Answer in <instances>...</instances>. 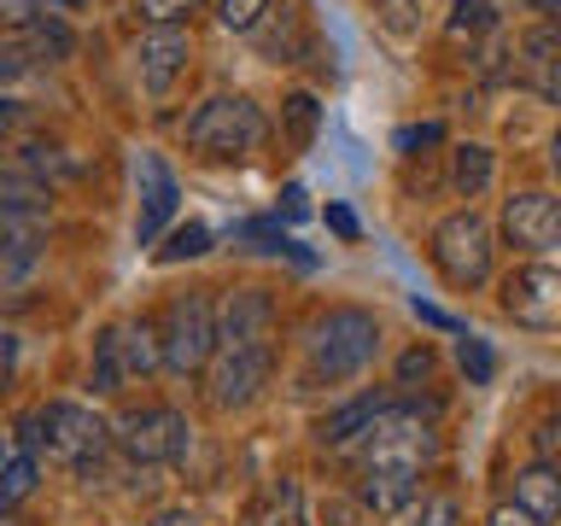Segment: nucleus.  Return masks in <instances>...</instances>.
I'll return each mask as SVG.
<instances>
[{
    "mask_svg": "<svg viewBox=\"0 0 561 526\" xmlns=\"http://www.w3.org/2000/svg\"><path fill=\"white\" fill-rule=\"evenodd\" d=\"M398 526H462V508H456L450 491H421V498L398 515Z\"/></svg>",
    "mask_w": 561,
    "mask_h": 526,
    "instance_id": "26",
    "label": "nucleus"
},
{
    "mask_svg": "<svg viewBox=\"0 0 561 526\" xmlns=\"http://www.w3.org/2000/svg\"><path fill=\"white\" fill-rule=\"evenodd\" d=\"M18 117V100H0V123H12Z\"/></svg>",
    "mask_w": 561,
    "mask_h": 526,
    "instance_id": "48",
    "label": "nucleus"
},
{
    "mask_svg": "<svg viewBox=\"0 0 561 526\" xmlns=\"http://www.w3.org/2000/svg\"><path fill=\"white\" fill-rule=\"evenodd\" d=\"M375 18L398 35V42L421 35V0H375Z\"/></svg>",
    "mask_w": 561,
    "mask_h": 526,
    "instance_id": "32",
    "label": "nucleus"
},
{
    "mask_svg": "<svg viewBox=\"0 0 561 526\" xmlns=\"http://www.w3.org/2000/svg\"><path fill=\"white\" fill-rule=\"evenodd\" d=\"M18 164H24L30 175H42V182H53V175H70V170H77V158L59 152V147H47V140H30V147L18 152Z\"/></svg>",
    "mask_w": 561,
    "mask_h": 526,
    "instance_id": "31",
    "label": "nucleus"
},
{
    "mask_svg": "<svg viewBox=\"0 0 561 526\" xmlns=\"http://www.w3.org/2000/svg\"><path fill=\"white\" fill-rule=\"evenodd\" d=\"M316 526H380L375 515H368V508L357 503V491H328L322 503H316Z\"/></svg>",
    "mask_w": 561,
    "mask_h": 526,
    "instance_id": "28",
    "label": "nucleus"
},
{
    "mask_svg": "<svg viewBox=\"0 0 561 526\" xmlns=\"http://www.w3.org/2000/svg\"><path fill=\"white\" fill-rule=\"evenodd\" d=\"M123 328V357H129V375L135 380H147L152 368H164V351H158V322L152 316H129V322H117Z\"/></svg>",
    "mask_w": 561,
    "mask_h": 526,
    "instance_id": "22",
    "label": "nucleus"
},
{
    "mask_svg": "<svg viewBox=\"0 0 561 526\" xmlns=\"http://www.w3.org/2000/svg\"><path fill=\"white\" fill-rule=\"evenodd\" d=\"M158 351H164V368L182 380L210 368V357H217V298L205 287L170 298L158 316Z\"/></svg>",
    "mask_w": 561,
    "mask_h": 526,
    "instance_id": "4",
    "label": "nucleus"
},
{
    "mask_svg": "<svg viewBox=\"0 0 561 526\" xmlns=\"http://www.w3.org/2000/svg\"><path fill=\"white\" fill-rule=\"evenodd\" d=\"M515 503L526 508V515H538L543 526H561V473L543 468V462L520 468L515 473Z\"/></svg>",
    "mask_w": 561,
    "mask_h": 526,
    "instance_id": "20",
    "label": "nucleus"
},
{
    "mask_svg": "<svg viewBox=\"0 0 561 526\" xmlns=\"http://www.w3.org/2000/svg\"><path fill=\"white\" fill-rule=\"evenodd\" d=\"M497 305L515 328L526 333H561V270L543 258H526L520 270L503 275Z\"/></svg>",
    "mask_w": 561,
    "mask_h": 526,
    "instance_id": "7",
    "label": "nucleus"
},
{
    "mask_svg": "<svg viewBox=\"0 0 561 526\" xmlns=\"http://www.w3.org/2000/svg\"><path fill=\"white\" fill-rule=\"evenodd\" d=\"M175 205H182V187H175L170 164L158 152H140V217H135V245H152L170 228Z\"/></svg>",
    "mask_w": 561,
    "mask_h": 526,
    "instance_id": "13",
    "label": "nucleus"
},
{
    "mask_svg": "<svg viewBox=\"0 0 561 526\" xmlns=\"http://www.w3.org/2000/svg\"><path fill=\"white\" fill-rule=\"evenodd\" d=\"M415 322H427V328H445V333H462V322H456L450 310H438V305H427V298H415Z\"/></svg>",
    "mask_w": 561,
    "mask_h": 526,
    "instance_id": "39",
    "label": "nucleus"
},
{
    "mask_svg": "<svg viewBox=\"0 0 561 526\" xmlns=\"http://www.w3.org/2000/svg\"><path fill=\"white\" fill-rule=\"evenodd\" d=\"M35 485H42V456L12 450L7 462H0V508H18Z\"/></svg>",
    "mask_w": 561,
    "mask_h": 526,
    "instance_id": "24",
    "label": "nucleus"
},
{
    "mask_svg": "<svg viewBox=\"0 0 561 526\" xmlns=\"http://www.w3.org/2000/svg\"><path fill=\"white\" fill-rule=\"evenodd\" d=\"M520 82L533 88L538 100L561 105V30L543 24L520 42Z\"/></svg>",
    "mask_w": 561,
    "mask_h": 526,
    "instance_id": "16",
    "label": "nucleus"
},
{
    "mask_svg": "<svg viewBox=\"0 0 561 526\" xmlns=\"http://www.w3.org/2000/svg\"><path fill=\"white\" fill-rule=\"evenodd\" d=\"M0 462H7V450H0Z\"/></svg>",
    "mask_w": 561,
    "mask_h": 526,
    "instance_id": "49",
    "label": "nucleus"
},
{
    "mask_svg": "<svg viewBox=\"0 0 561 526\" xmlns=\"http://www.w3.org/2000/svg\"><path fill=\"white\" fill-rule=\"evenodd\" d=\"M497 235L515 245L520 258H543L561 245V193L550 187H520L503 199V217H497Z\"/></svg>",
    "mask_w": 561,
    "mask_h": 526,
    "instance_id": "9",
    "label": "nucleus"
},
{
    "mask_svg": "<svg viewBox=\"0 0 561 526\" xmlns=\"http://www.w3.org/2000/svg\"><path fill=\"white\" fill-rule=\"evenodd\" d=\"M275 380V345H217L205 368V392L217 410H245Z\"/></svg>",
    "mask_w": 561,
    "mask_h": 526,
    "instance_id": "8",
    "label": "nucleus"
},
{
    "mask_svg": "<svg viewBox=\"0 0 561 526\" xmlns=\"http://www.w3.org/2000/svg\"><path fill=\"white\" fill-rule=\"evenodd\" d=\"M112 445L129 456L135 468H164V462H182L187 445H193V427L182 410L170 403H140V410H123L112 421Z\"/></svg>",
    "mask_w": 561,
    "mask_h": 526,
    "instance_id": "6",
    "label": "nucleus"
},
{
    "mask_svg": "<svg viewBox=\"0 0 561 526\" xmlns=\"http://www.w3.org/2000/svg\"><path fill=\"white\" fill-rule=\"evenodd\" d=\"M88 0H47V12H82Z\"/></svg>",
    "mask_w": 561,
    "mask_h": 526,
    "instance_id": "47",
    "label": "nucleus"
},
{
    "mask_svg": "<svg viewBox=\"0 0 561 526\" xmlns=\"http://www.w3.org/2000/svg\"><path fill=\"white\" fill-rule=\"evenodd\" d=\"M433 368H438L433 351H427V345H410V351L398 357V386H403V392H410V386H427Z\"/></svg>",
    "mask_w": 561,
    "mask_h": 526,
    "instance_id": "35",
    "label": "nucleus"
},
{
    "mask_svg": "<svg viewBox=\"0 0 561 526\" xmlns=\"http://www.w3.org/2000/svg\"><path fill=\"white\" fill-rule=\"evenodd\" d=\"M270 12H275V0H217L222 30H234V35H257Z\"/></svg>",
    "mask_w": 561,
    "mask_h": 526,
    "instance_id": "30",
    "label": "nucleus"
},
{
    "mask_svg": "<svg viewBox=\"0 0 561 526\" xmlns=\"http://www.w3.org/2000/svg\"><path fill=\"white\" fill-rule=\"evenodd\" d=\"M328 228H333L340 240H357V217H351L345 205H328Z\"/></svg>",
    "mask_w": 561,
    "mask_h": 526,
    "instance_id": "42",
    "label": "nucleus"
},
{
    "mask_svg": "<svg viewBox=\"0 0 561 526\" xmlns=\"http://www.w3.org/2000/svg\"><path fill=\"white\" fill-rule=\"evenodd\" d=\"M53 217V182L30 175L24 164H0V222H47Z\"/></svg>",
    "mask_w": 561,
    "mask_h": 526,
    "instance_id": "14",
    "label": "nucleus"
},
{
    "mask_svg": "<svg viewBox=\"0 0 561 526\" xmlns=\"http://www.w3.org/2000/svg\"><path fill=\"white\" fill-rule=\"evenodd\" d=\"M421 491H427V485H421V468H415V462H375V456L363 462L357 503H363L375 521H398L403 508L421 498Z\"/></svg>",
    "mask_w": 561,
    "mask_h": 526,
    "instance_id": "10",
    "label": "nucleus"
},
{
    "mask_svg": "<svg viewBox=\"0 0 561 526\" xmlns=\"http://www.w3.org/2000/svg\"><path fill=\"white\" fill-rule=\"evenodd\" d=\"M270 333H275L270 287H234L217 305V345H270Z\"/></svg>",
    "mask_w": 561,
    "mask_h": 526,
    "instance_id": "11",
    "label": "nucleus"
},
{
    "mask_svg": "<svg viewBox=\"0 0 561 526\" xmlns=\"http://www.w3.org/2000/svg\"><path fill=\"white\" fill-rule=\"evenodd\" d=\"M12 363H18V340L0 333V392H7V380H12Z\"/></svg>",
    "mask_w": 561,
    "mask_h": 526,
    "instance_id": "44",
    "label": "nucleus"
},
{
    "mask_svg": "<svg viewBox=\"0 0 561 526\" xmlns=\"http://www.w3.org/2000/svg\"><path fill=\"white\" fill-rule=\"evenodd\" d=\"M280 129H287V140H293L298 152H305L310 140H316V129H322V105H316V94L298 88V94L280 100Z\"/></svg>",
    "mask_w": 561,
    "mask_h": 526,
    "instance_id": "25",
    "label": "nucleus"
},
{
    "mask_svg": "<svg viewBox=\"0 0 561 526\" xmlns=\"http://www.w3.org/2000/svg\"><path fill=\"white\" fill-rule=\"evenodd\" d=\"M18 450L47 456L94 485V473H105V456H112V427L82 403H42V410L18 415Z\"/></svg>",
    "mask_w": 561,
    "mask_h": 526,
    "instance_id": "1",
    "label": "nucleus"
},
{
    "mask_svg": "<svg viewBox=\"0 0 561 526\" xmlns=\"http://www.w3.org/2000/svg\"><path fill=\"white\" fill-rule=\"evenodd\" d=\"M485 526H543V521H538V515H526L520 503H497V508L485 515Z\"/></svg>",
    "mask_w": 561,
    "mask_h": 526,
    "instance_id": "40",
    "label": "nucleus"
},
{
    "mask_svg": "<svg viewBox=\"0 0 561 526\" xmlns=\"http://www.w3.org/2000/svg\"><path fill=\"white\" fill-rule=\"evenodd\" d=\"M47 222H0V287H24L42 270Z\"/></svg>",
    "mask_w": 561,
    "mask_h": 526,
    "instance_id": "17",
    "label": "nucleus"
},
{
    "mask_svg": "<svg viewBox=\"0 0 561 526\" xmlns=\"http://www.w3.org/2000/svg\"><path fill=\"white\" fill-rule=\"evenodd\" d=\"M147 526H199V515H193V508H158Z\"/></svg>",
    "mask_w": 561,
    "mask_h": 526,
    "instance_id": "43",
    "label": "nucleus"
},
{
    "mask_svg": "<svg viewBox=\"0 0 561 526\" xmlns=\"http://www.w3.org/2000/svg\"><path fill=\"white\" fill-rule=\"evenodd\" d=\"M135 12L147 18L152 30H175V24H187V18L199 12V0H135Z\"/></svg>",
    "mask_w": 561,
    "mask_h": 526,
    "instance_id": "34",
    "label": "nucleus"
},
{
    "mask_svg": "<svg viewBox=\"0 0 561 526\" xmlns=\"http://www.w3.org/2000/svg\"><path fill=\"white\" fill-rule=\"evenodd\" d=\"M485 35H497V7L491 0H450V18H445V42L456 47H473V42H485Z\"/></svg>",
    "mask_w": 561,
    "mask_h": 526,
    "instance_id": "23",
    "label": "nucleus"
},
{
    "mask_svg": "<svg viewBox=\"0 0 561 526\" xmlns=\"http://www.w3.org/2000/svg\"><path fill=\"white\" fill-rule=\"evenodd\" d=\"M427 258L456 293H473L491 281V270H497V228H491L473 205H462V210H450V217L433 222Z\"/></svg>",
    "mask_w": 561,
    "mask_h": 526,
    "instance_id": "3",
    "label": "nucleus"
},
{
    "mask_svg": "<svg viewBox=\"0 0 561 526\" xmlns=\"http://www.w3.org/2000/svg\"><path fill=\"white\" fill-rule=\"evenodd\" d=\"M129 357H123V328H100L94 333V363H88V386H94L100 398H117L123 386H129Z\"/></svg>",
    "mask_w": 561,
    "mask_h": 526,
    "instance_id": "19",
    "label": "nucleus"
},
{
    "mask_svg": "<svg viewBox=\"0 0 561 526\" xmlns=\"http://www.w3.org/2000/svg\"><path fill=\"white\" fill-rule=\"evenodd\" d=\"M280 210H287V222H298V217H305V187H287V193H280Z\"/></svg>",
    "mask_w": 561,
    "mask_h": 526,
    "instance_id": "45",
    "label": "nucleus"
},
{
    "mask_svg": "<svg viewBox=\"0 0 561 526\" xmlns=\"http://www.w3.org/2000/svg\"><path fill=\"white\" fill-rule=\"evenodd\" d=\"M380 322H375V310H363V305H333L328 316H316V328H310V340H305V386H345V380H357L368 363L380 357Z\"/></svg>",
    "mask_w": 561,
    "mask_h": 526,
    "instance_id": "2",
    "label": "nucleus"
},
{
    "mask_svg": "<svg viewBox=\"0 0 561 526\" xmlns=\"http://www.w3.org/2000/svg\"><path fill=\"white\" fill-rule=\"evenodd\" d=\"M205 252H210V228L182 222V228H170V245H158V263H187V258H205Z\"/></svg>",
    "mask_w": 561,
    "mask_h": 526,
    "instance_id": "29",
    "label": "nucleus"
},
{
    "mask_svg": "<svg viewBox=\"0 0 561 526\" xmlns=\"http://www.w3.org/2000/svg\"><path fill=\"white\" fill-rule=\"evenodd\" d=\"M543 158H550V175H556V182H561V129L550 135V152H543Z\"/></svg>",
    "mask_w": 561,
    "mask_h": 526,
    "instance_id": "46",
    "label": "nucleus"
},
{
    "mask_svg": "<svg viewBox=\"0 0 561 526\" xmlns=\"http://www.w3.org/2000/svg\"><path fill=\"white\" fill-rule=\"evenodd\" d=\"M193 59V35L175 24V30H147L135 47V70H140V88L147 94H170L175 82H182V70Z\"/></svg>",
    "mask_w": 561,
    "mask_h": 526,
    "instance_id": "12",
    "label": "nucleus"
},
{
    "mask_svg": "<svg viewBox=\"0 0 561 526\" xmlns=\"http://www.w3.org/2000/svg\"><path fill=\"white\" fill-rule=\"evenodd\" d=\"M245 526H305V521H298V485L293 480H275L270 498H263V508L245 515Z\"/></svg>",
    "mask_w": 561,
    "mask_h": 526,
    "instance_id": "27",
    "label": "nucleus"
},
{
    "mask_svg": "<svg viewBox=\"0 0 561 526\" xmlns=\"http://www.w3.org/2000/svg\"><path fill=\"white\" fill-rule=\"evenodd\" d=\"M491 182H497V152H491L485 140H462V147H450V187L462 193V199H485Z\"/></svg>",
    "mask_w": 561,
    "mask_h": 526,
    "instance_id": "18",
    "label": "nucleus"
},
{
    "mask_svg": "<svg viewBox=\"0 0 561 526\" xmlns=\"http://www.w3.org/2000/svg\"><path fill=\"white\" fill-rule=\"evenodd\" d=\"M18 42L30 47V59H35V65H42V59H47V65H59V59H70V53H77V30H70L59 12H42L24 35H18Z\"/></svg>",
    "mask_w": 561,
    "mask_h": 526,
    "instance_id": "21",
    "label": "nucleus"
},
{
    "mask_svg": "<svg viewBox=\"0 0 561 526\" xmlns=\"http://www.w3.org/2000/svg\"><path fill=\"white\" fill-rule=\"evenodd\" d=\"M42 12H47L42 0H0V30H7V35H24Z\"/></svg>",
    "mask_w": 561,
    "mask_h": 526,
    "instance_id": "37",
    "label": "nucleus"
},
{
    "mask_svg": "<svg viewBox=\"0 0 561 526\" xmlns=\"http://www.w3.org/2000/svg\"><path fill=\"white\" fill-rule=\"evenodd\" d=\"M263 140H270V117L245 94H217L187 117V147L205 158H240V152H257Z\"/></svg>",
    "mask_w": 561,
    "mask_h": 526,
    "instance_id": "5",
    "label": "nucleus"
},
{
    "mask_svg": "<svg viewBox=\"0 0 561 526\" xmlns=\"http://www.w3.org/2000/svg\"><path fill=\"white\" fill-rule=\"evenodd\" d=\"M438 135H445L438 123H421V129H403V135H398V147H403V152H410V147H433Z\"/></svg>",
    "mask_w": 561,
    "mask_h": 526,
    "instance_id": "41",
    "label": "nucleus"
},
{
    "mask_svg": "<svg viewBox=\"0 0 561 526\" xmlns=\"http://www.w3.org/2000/svg\"><path fill=\"white\" fill-rule=\"evenodd\" d=\"M35 59H30V47L18 42V35H0V88L18 82V77H30Z\"/></svg>",
    "mask_w": 561,
    "mask_h": 526,
    "instance_id": "36",
    "label": "nucleus"
},
{
    "mask_svg": "<svg viewBox=\"0 0 561 526\" xmlns=\"http://www.w3.org/2000/svg\"><path fill=\"white\" fill-rule=\"evenodd\" d=\"M386 392H363V398H351V403H340V410H328L322 421H316V445L322 450H345V445H363L368 438V427L380 421V410H386Z\"/></svg>",
    "mask_w": 561,
    "mask_h": 526,
    "instance_id": "15",
    "label": "nucleus"
},
{
    "mask_svg": "<svg viewBox=\"0 0 561 526\" xmlns=\"http://www.w3.org/2000/svg\"><path fill=\"white\" fill-rule=\"evenodd\" d=\"M456 363H462V375H468V386H491V375H497V357H491V345L485 340H468L456 345Z\"/></svg>",
    "mask_w": 561,
    "mask_h": 526,
    "instance_id": "33",
    "label": "nucleus"
},
{
    "mask_svg": "<svg viewBox=\"0 0 561 526\" xmlns=\"http://www.w3.org/2000/svg\"><path fill=\"white\" fill-rule=\"evenodd\" d=\"M533 450H538V462H543V468H556V473H561V415H550V421H543V427L533 433Z\"/></svg>",
    "mask_w": 561,
    "mask_h": 526,
    "instance_id": "38",
    "label": "nucleus"
}]
</instances>
